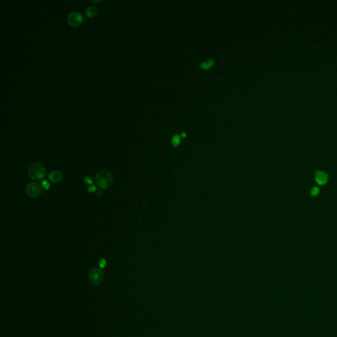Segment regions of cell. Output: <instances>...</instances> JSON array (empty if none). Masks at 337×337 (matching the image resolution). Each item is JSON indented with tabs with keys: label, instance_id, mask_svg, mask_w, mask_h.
<instances>
[{
	"label": "cell",
	"instance_id": "3957f363",
	"mask_svg": "<svg viewBox=\"0 0 337 337\" xmlns=\"http://www.w3.org/2000/svg\"><path fill=\"white\" fill-rule=\"evenodd\" d=\"M42 186L37 182H31L26 187V195L30 198H36L40 196L42 192Z\"/></svg>",
	"mask_w": 337,
	"mask_h": 337
},
{
	"label": "cell",
	"instance_id": "8fae6325",
	"mask_svg": "<svg viewBox=\"0 0 337 337\" xmlns=\"http://www.w3.org/2000/svg\"><path fill=\"white\" fill-rule=\"evenodd\" d=\"M180 142V136L178 135H175L173 138V144L174 146H177Z\"/></svg>",
	"mask_w": 337,
	"mask_h": 337
},
{
	"label": "cell",
	"instance_id": "9a60e30c",
	"mask_svg": "<svg viewBox=\"0 0 337 337\" xmlns=\"http://www.w3.org/2000/svg\"><path fill=\"white\" fill-rule=\"evenodd\" d=\"M88 192H90V193H93L96 190V187L95 186H90L88 188Z\"/></svg>",
	"mask_w": 337,
	"mask_h": 337
},
{
	"label": "cell",
	"instance_id": "7a4b0ae2",
	"mask_svg": "<svg viewBox=\"0 0 337 337\" xmlns=\"http://www.w3.org/2000/svg\"><path fill=\"white\" fill-rule=\"evenodd\" d=\"M28 176L30 179L36 181L42 180L47 175L46 169L43 165L38 162L32 163L28 168Z\"/></svg>",
	"mask_w": 337,
	"mask_h": 337
},
{
	"label": "cell",
	"instance_id": "e0dca14e",
	"mask_svg": "<svg viewBox=\"0 0 337 337\" xmlns=\"http://www.w3.org/2000/svg\"><path fill=\"white\" fill-rule=\"evenodd\" d=\"M186 136V134H185V133H182V136H183V137H184V136Z\"/></svg>",
	"mask_w": 337,
	"mask_h": 337
},
{
	"label": "cell",
	"instance_id": "7c38bea8",
	"mask_svg": "<svg viewBox=\"0 0 337 337\" xmlns=\"http://www.w3.org/2000/svg\"><path fill=\"white\" fill-rule=\"evenodd\" d=\"M319 193V190L318 188L317 187H313V188L311 189V194L313 196H317Z\"/></svg>",
	"mask_w": 337,
	"mask_h": 337
},
{
	"label": "cell",
	"instance_id": "277c9868",
	"mask_svg": "<svg viewBox=\"0 0 337 337\" xmlns=\"http://www.w3.org/2000/svg\"><path fill=\"white\" fill-rule=\"evenodd\" d=\"M104 277V273L100 269L94 268L88 273V279L90 282L93 284H99L102 282Z\"/></svg>",
	"mask_w": 337,
	"mask_h": 337
},
{
	"label": "cell",
	"instance_id": "6da1fadb",
	"mask_svg": "<svg viewBox=\"0 0 337 337\" xmlns=\"http://www.w3.org/2000/svg\"><path fill=\"white\" fill-rule=\"evenodd\" d=\"M113 180L112 174L107 171H99L95 177V182L96 185L101 189H107L111 186Z\"/></svg>",
	"mask_w": 337,
	"mask_h": 337
},
{
	"label": "cell",
	"instance_id": "2e32d148",
	"mask_svg": "<svg viewBox=\"0 0 337 337\" xmlns=\"http://www.w3.org/2000/svg\"><path fill=\"white\" fill-rule=\"evenodd\" d=\"M99 193H100L101 194H102V191H101V190H99L98 191V194H98V196H99Z\"/></svg>",
	"mask_w": 337,
	"mask_h": 337
},
{
	"label": "cell",
	"instance_id": "5b68a950",
	"mask_svg": "<svg viewBox=\"0 0 337 337\" xmlns=\"http://www.w3.org/2000/svg\"><path fill=\"white\" fill-rule=\"evenodd\" d=\"M84 17L81 13L78 12H72L70 13L67 17V22L70 26L73 27H77L82 23Z\"/></svg>",
	"mask_w": 337,
	"mask_h": 337
},
{
	"label": "cell",
	"instance_id": "9c48e42d",
	"mask_svg": "<svg viewBox=\"0 0 337 337\" xmlns=\"http://www.w3.org/2000/svg\"><path fill=\"white\" fill-rule=\"evenodd\" d=\"M213 64H214V61L211 59V60L207 61L201 63L200 66L203 69H209V68L211 67Z\"/></svg>",
	"mask_w": 337,
	"mask_h": 337
},
{
	"label": "cell",
	"instance_id": "8992f818",
	"mask_svg": "<svg viewBox=\"0 0 337 337\" xmlns=\"http://www.w3.org/2000/svg\"><path fill=\"white\" fill-rule=\"evenodd\" d=\"M315 178L317 183L320 185L326 184L328 180H329V176H328L327 174L325 173V172L321 171L316 172L315 174Z\"/></svg>",
	"mask_w": 337,
	"mask_h": 337
},
{
	"label": "cell",
	"instance_id": "5bb4252c",
	"mask_svg": "<svg viewBox=\"0 0 337 337\" xmlns=\"http://www.w3.org/2000/svg\"><path fill=\"white\" fill-rule=\"evenodd\" d=\"M84 182L86 183V184H90H90H92L94 183L93 180H92V178H90V177H86L84 178Z\"/></svg>",
	"mask_w": 337,
	"mask_h": 337
},
{
	"label": "cell",
	"instance_id": "52a82bcc",
	"mask_svg": "<svg viewBox=\"0 0 337 337\" xmlns=\"http://www.w3.org/2000/svg\"><path fill=\"white\" fill-rule=\"evenodd\" d=\"M63 175L60 171H53L48 175V179L52 183H57L62 180Z\"/></svg>",
	"mask_w": 337,
	"mask_h": 337
},
{
	"label": "cell",
	"instance_id": "30bf717a",
	"mask_svg": "<svg viewBox=\"0 0 337 337\" xmlns=\"http://www.w3.org/2000/svg\"><path fill=\"white\" fill-rule=\"evenodd\" d=\"M42 186L43 188L47 190H49V188H50V184H49V183L47 180H44L42 182Z\"/></svg>",
	"mask_w": 337,
	"mask_h": 337
},
{
	"label": "cell",
	"instance_id": "4fadbf2b",
	"mask_svg": "<svg viewBox=\"0 0 337 337\" xmlns=\"http://www.w3.org/2000/svg\"><path fill=\"white\" fill-rule=\"evenodd\" d=\"M106 264H107V262H106V259H101L100 261H99V267H100L101 268H104L106 266Z\"/></svg>",
	"mask_w": 337,
	"mask_h": 337
},
{
	"label": "cell",
	"instance_id": "ba28073f",
	"mask_svg": "<svg viewBox=\"0 0 337 337\" xmlns=\"http://www.w3.org/2000/svg\"><path fill=\"white\" fill-rule=\"evenodd\" d=\"M98 9H97L96 7L91 6L86 9V10L85 11V15L87 17L93 18L94 17H96L97 14H98Z\"/></svg>",
	"mask_w": 337,
	"mask_h": 337
}]
</instances>
